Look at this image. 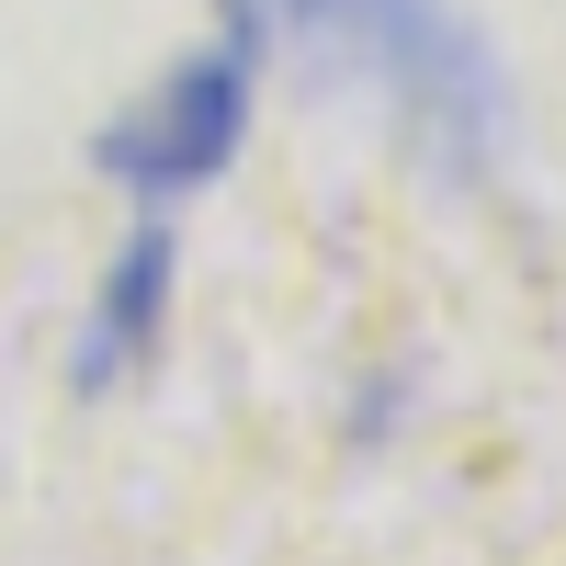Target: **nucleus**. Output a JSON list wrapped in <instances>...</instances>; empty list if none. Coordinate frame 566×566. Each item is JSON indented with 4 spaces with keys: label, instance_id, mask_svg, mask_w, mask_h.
Returning a JSON list of instances; mask_svg holds the SVG:
<instances>
[{
    "label": "nucleus",
    "instance_id": "7ed1b4c3",
    "mask_svg": "<svg viewBox=\"0 0 566 566\" xmlns=\"http://www.w3.org/2000/svg\"><path fill=\"white\" fill-rule=\"evenodd\" d=\"M170 216H136V239L103 261V295H91V317H80V397H103V386H125L136 363L159 352V328H170Z\"/></svg>",
    "mask_w": 566,
    "mask_h": 566
},
{
    "label": "nucleus",
    "instance_id": "f03ea898",
    "mask_svg": "<svg viewBox=\"0 0 566 566\" xmlns=\"http://www.w3.org/2000/svg\"><path fill=\"white\" fill-rule=\"evenodd\" d=\"M250 80H261V45H250V34L205 45V57H170V69L148 80V103L91 136V170L125 181V193H148V205L205 193V181L250 148Z\"/></svg>",
    "mask_w": 566,
    "mask_h": 566
},
{
    "label": "nucleus",
    "instance_id": "f257e3e1",
    "mask_svg": "<svg viewBox=\"0 0 566 566\" xmlns=\"http://www.w3.org/2000/svg\"><path fill=\"white\" fill-rule=\"evenodd\" d=\"M227 34L317 57L340 80H374L397 103V125L442 170H488L510 136V80L499 45L453 12V0H227Z\"/></svg>",
    "mask_w": 566,
    "mask_h": 566
}]
</instances>
